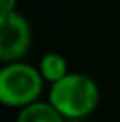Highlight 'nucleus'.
I'll return each mask as SVG.
<instances>
[{
  "mask_svg": "<svg viewBox=\"0 0 120 122\" xmlns=\"http://www.w3.org/2000/svg\"><path fill=\"white\" fill-rule=\"evenodd\" d=\"M48 101L67 120H83L97 110L101 101L99 85L83 73H69L49 85Z\"/></svg>",
  "mask_w": 120,
  "mask_h": 122,
  "instance_id": "f257e3e1",
  "label": "nucleus"
},
{
  "mask_svg": "<svg viewBox=\"0 0 120 122\" xmlns=\"http://www.w3.org/2000/svg\"><path fill=\"white\" fill-rule=\"evenodd\" d=\"M44 83L37 66L25 60L7 62L0 69V103L7 108L21 110L41 99Z\"/></svg>",
  "mask_w": 120,
  "mask_h": 122,
  "instance_id": "f03ea898",
  "label": "nucleus"
},
{
  "mask_svg": "<svg viewBox=\"0 0 120 122\" xmlns=\"http://www.w3.org/2000/svg\"><path fill=\"white\" fill-rule=\"evenodd\" d=\"M32 46L30 21L18 9L0 14V60L7 62L23 60Z\"/></svg>",
  "mask_w": 120,
  "mask_h": 122,
  "instance_id": "7ed1b4c3",
  "label": "nucleus"
},
{
  "mask_svg": "<svg viewBox=\"0 0 120 122\" xmlns=\"http://www.w3.org/2000/svg\"><path fill=\"white\" fill-rule=\"evenodd\" d=\"M16 122H67L62 113L49 101H35L18 110Z\"/></svg>",
  "mask_w": 120,
  "mask_h": 122,
  "instance_id": "20e7f679",
  "label": "nucleus"
},
{
  "mask_svg": "<svg viewBox=\"0 0 120 122\" xmlns=\"http://www.w3.org/2000/svg\"><path fill=\"white\" fill-rule=\"evenodd\" d=\"M37 67H39L44 81L49 83V85L60 81L62 78H65L71 73L65 57L60 55V53H57V51H48L46 55H43L41 60H39V64H37Z\"/></svg>",
  "mask_w": 120,
  "mask_h": 122,
  "instance_id": "39448f33",
  "label": "nucleus"
},
{
  "mask_svg": "<svg viewBox=\"0 0 120 122\" xmlns=\"http://www.w3.org/2000/svg\"><path fill=\"white\" fill-rule=\"evenodd\" d=\"M16 5H18V0H0V14L16 11Z\"/></svg>",
  "mask_w": 120,
  "mask_h": 122,
  "instance_id": "423d86ee",
  "label": "nucleus"
},
{
  "mask_svg": "<svg viewBox=\"0 0 120 122\" xmlns=\"http://www.w3.org/2000/svg\"><path fill=\"white\" fill-rule=\"evenodd\" d=\"M67 122H81V120H67Z\"/></svg>",
  "mask_w": 120,
  "mask_h": 122,
  "instance_id": "0eeeda50",
  "label": "nucleus"
}]
</instances>
